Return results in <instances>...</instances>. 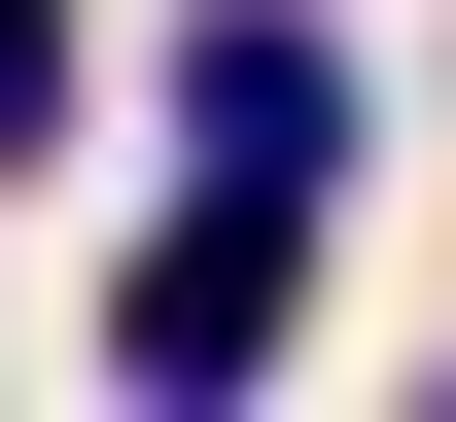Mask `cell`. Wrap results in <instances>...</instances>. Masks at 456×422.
<instances>
[{
	"instance_id": "2",
	"label": "cell",
	"mask_w": 456,
	"mask_h": 422,
	"mask_svg": "<svg viewBox=\"0 0 456 422\" xmlns=\"http://www.w3.org/2000/svg\"><path fill=\"white\" fill-rule=\"evenodd\" d=\"M36 141H70V0H0V177H36Z\"/></svg>"
},
{
	"instance_id": "1",
	"label": "cell",
	"mask_w": 456,
	"mask_h": 422,
	"mask_svg": "<svg viewBox=\"0 0 456 422\" xmlns=\"http://www.w3.org/2000/svg\"><path fill=\"white\" fill-rule=\"evenodd\" d=\"M281 211H316V177H246V141H211V211H175L141 282H106V352H141V387H246V352H281V282H316Z\"/></svg>"
}]
</instances>
